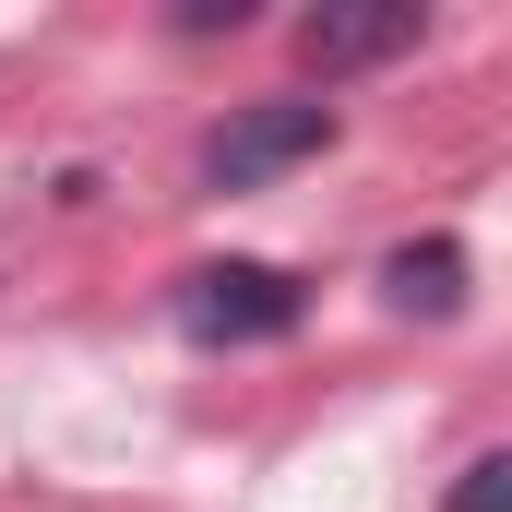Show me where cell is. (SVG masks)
<instances>
[{
	"label": "cell",
	"instance_id": "cell-1",
	"mask_svg": "<svg viewBox=\"0 0 512 512\" xmlns=\"http://www.w3.org/2000/svg\"><path fill=\"white\" fill-rule=\"evenodd\" d=\"M310 155H334V96H251L203 131V191H262Z\"/></svg>",
	"mask_w": 512,
	"mask_h": 512
},
{
	"label": "cell",
	"instance_id": "cell-2",
	"mask_svg": "<svg viewBox=\"0 0 512 512\" xmlns=\"http://www.w3.org/2000/svg\"><path fill=\"white\" fill-rule=\"evenodd\" d=\"M310 322V286L286 262H203L179 274V334L191 346H286Z\"/></svg>",
	"mask_w": 512,
	"mask_h": 512
},
{
	"label": "cell",
	"instance_id": "cell-3",
	"mask_svg": "<svg viewBox=\"0 0 512 512\" xmlns=\"http://www.w3.org/2000/svg\"><path fill=\"white\" fill-rule=\"evenodd\" d=\"M417 36H429V12H417V0H393V12H310V24H298L310 72H358V60H405Z\"/></svg>",
	"mask_w": 512,
	"mask_h": 512
},
{
	"label": "cell",
	"instance_id": "cell-4",
	"mask_svg": "<svg viewBox=\"0 0 512 512\" xmlns=\"http://www.w3.org/2000/svg\"><path fill=\"white\" fill-rule=\"evenodd\" d=\"M465 239H405V251H382V310H405V322H453L465 310Z\"/></svg>",
	"mask_w": 512,
	"mask_h": 512
},
{
	"label": "cell",
	"instance_id": "cell-5",
	"mask_svg": "<svg viewBox=\"0 0 512 512\" xmlns=\"http://www.w3.org/2000/svg\"><path fill=\"white\" fill-rule=\"evenodd\" d=\"M441 512H512V453H477L465 477H453V501Z\"/></svg>",
	"mask_w": 512,
	"mask_h": 512
},
{
	"label": "cell",
	"instance_id": "cell-6",
	"mask_svg": "<svg viewBox=\"0 0 512 512\" xmlns=\"http://www.w3.org/2000/svg\"><path fill=\"white\" fill-rule=\"evenodd\" d=\"M167 24H179V36H251V0H179Z\"/></svg>",
	"mask_w": 512,
	"mask_h": 512
}]
</instances>
